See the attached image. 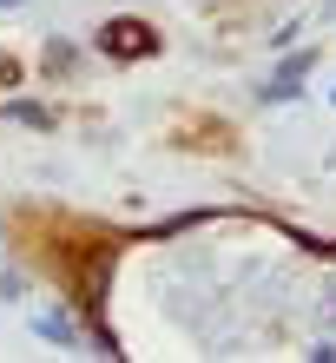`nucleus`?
<instances>
[{
    "label": "nucleus",
    "mask_w": 336,
    "mask_h": 363,
    "mask_svg": "<svg viewBox=\"0 0 336 363\" xmlns=\"http://www.w3.org/2000/svg\"><path fill=\"white\" fill-rule=\"evenodd\" d=\"M93 47L106 53V60H119V67H132V60H158L165 53V27L145 20V13H112V20H99Z\"/></svg>",
    "instance_id": "obj_1"
},
{
    "label": "nucleus",
    "mask_w": 336,
    "mask_h": 363,
    "mask_svg": "<svg viewBox=\"0 0 336 363\" xmlns=\"http://www.w3.org/2000/svg\"><path fill=\"white\" fill-rule=\"evenodd\" d=\"M172 145L178 152H198V159H231L238 152V125H231L224 113H178L172 119Z\"/></svg>",
    "instance_id": "obj_2"
},
{
    "label": "nucleus",
    "mask_w": 336,
    "mask_h": 363,
    "mask_svg": "<svg viewBox=\"0 0 336 363\" xmlns=\"http://www.w3.org/2000/svg\"><path fill=\"white\" fill-rule=\"evenodd\" d=\"M323 67V47H297V53H284L277 67H270V79L257 86V99L264 106H284V99H303V86H310V73Z\"/></svg>",
    "instance_id": "obj_3"
},
{
    "label": "nucleus",
    "mask_w": 336,
    "mask_h": 363,
    "mask_svg": "<svg viewBox=\"0 0 336 363\" xmlns=\"http://www.w3.org/2000/svg\"><path fill=\"white\" fill-rule=\"evenodd\" d=\"M33 330L47 337V344H66V350L86 344V324H79V311H73V317H66V311H40V317H33Z\"/></svg>",
    "instance_id": "obj_4"
},
{
    "label": "nucleus",
    "mask_w": 336,
    "mask_h": 363,
    "mask_svg": "<svg viewBox=\"0 0 336 363\" xmlns=\"http://www.w3.org/2000/svg\"><path fill=\"white\" fill-rule=\"evenodd\" d=\"M0 113H7L13 125H33V133H53V106H40V99H7V106H0Z\"/></svg>",
    "instance_id": "obj_5"
},
{
    "label": "nucleus",
    "mask_w": 336,
    "mask_h": 363,
    "mask_svg": "<svg viewBox=\"0 0 336 363\" xmlns=\"http://www.w3.org/2000/svg\"><path fill=\"white\" fill-rule=\"evenodd\" d=\"M79 67V60H73V47H66V40H53V47H47V79H66Z\"/></svg>",
    "instance_id": "obj_6"
},
{
    "label": "nucleus",
    "mask_w": 336,
    "mask_h": 363,
    "mask_svg": "<svg viewBox=\"0 0 336 363\" xmlns=\"http://www.w3.org/2000/svg\"><path fill=\"white\" fill-rule=\"evenodd\" d=\"M303 357H310V363H336V337H317V344H310Z\"/></svg>",
    "instance_id": "obj_7"
},
{
    "label": "nucleus",
    "mask_w": 336,
    "mask_h": 363,
    "mask_svg": "<svg viewBox=\"0 0 336 363\" xmlns=\"http://www.w3.org/2000/svg\"><path fill=\"white\" fill-rule=\"evenodd\" d=\"M20 291H27V284H20V271H0V297H7V304H13Z\"/></svg>",
    "instance_id": "obj_8"
},
{
    "label": "nucleus",
    "mask_w": 336,
    "mask_h": 363,
    "mask_svg": "<svg viewBox=\"0 0 336 363\" xmlns=\"http://www.w3.org/2000/svg\"><path fill=\"white\" fill-rule=\"evenodd\" d=\"M317 20H323V27H336V0H323V7H317Z\"/></svg>",
    "instance_id": "obj_9"
},
{
    "label": "nucleus",
    "mask_w": 336,
    "mask_h": 363,
    "mask_svg": "<svg viewBox=\"0 0 336 363\" xmlns=\"http://www.w3.org/2000/svg\"><path fill=\"white\" fill-rule=\"evenodd\" d=\"M323 317H330V324H336V284H330V304H323Z\"/></svg>",
    "instance_id": "obj_10"
},
{
    "label": "nucleus",
    "mask_w": 336,
    "mask_h": 363,
    "mask_svg": "<svg viewBox=\"0 0 336 363\" xmlns=\"http://www.w3.org/2000/svg\"><path fill=\"white\" fill-rule=\"evenodd\" d=\"M13 7H27V0H0V13H13Z\"/></svg>",
    "instance_id": "obj_11"
},
{
    "label": "nucleus",
    "mask_w": 336,
    "mask_h": 363,
    "mask_svg": "<svg viewBox=\"0 0 336 363\" xmlns=\"http://www.w3.org/2000/svg\"><path fill=\"white\" fill-rule=\"evenodd\" d=\"M330 106H336V86H330Z\"/></svg>",
    "instance_id": "obj_12"
},
{
    "label": "nucleus",
    "mask_w": 336,
    "mask_h": 363,
    "mask_svg": "<svg viewBox=\"0 0 336 363\" xmlns=\"http://www.w3.org/2000/svg\"><path fill=\"white\" fill-rule=\"evenodd\" d=\"M330 165H336V152H330Z\"/></svg>",
    "instance_id": "obj_13"
}]
</instances>
